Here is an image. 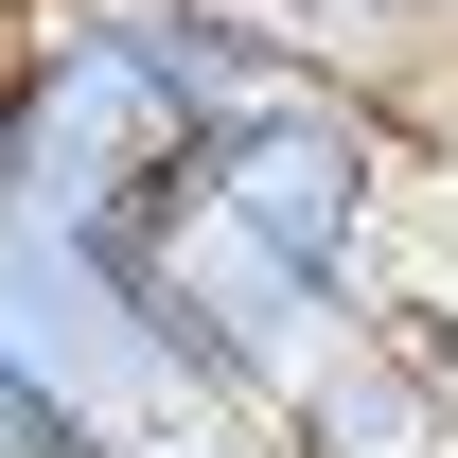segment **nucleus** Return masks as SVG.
<instances>
[{
	"instance_id": "1",
	"label": "nucleus",
	"mask_w": 458,
	"mask_h": 458,
	"mask_svg": "<svg viewBox=\"0 0 458 458\" xmlns=\"http://www.w3.org/2000/svg\"><path fill=\"white\" fill-rule=\"evenodd\" d=\"M405 176H423V141H405L370 89H335V71H283L265 106H229L212 141H194V176H176V194H194L229 247H265L283 283H318V300H388Z\"/></svg>"
},
{
	"instance_id": "2",
	"label": "nucleus",
	"mask_w": 458,
	"mask_h": 458,
	"mask_svg": "<svg viewBox=\"0 0 458 458\" xmlns=\"http://www.w3.org/2000/svg\"><path fill=\"white\" fill-rule=\"evenodd\" d=\"M0 18H18V0H0Z\"/></svg>"
}]
</instances>
